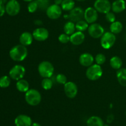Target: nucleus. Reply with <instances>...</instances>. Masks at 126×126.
<instances>
[{"label": "nucleus", "mask_w": 126, "mask_h": 126, "mask_svg": "<svg viewBox=\"0 0 126 126\" xmlns=\"http://www.w3.org/2000/svg\"><path fill=\"white\" fill-rule=\"evenodd\" d=\"M10 57L16 62H22L28 55V50L26 46L18 44L14 46L9 51Z\"/></svg>", "instance_id": "obj_1"}, {"label": "nucleus", "mask_w": 126, "mask_h": 126, "mask_svg": "<svg viewBox=\"0 0 126 126\" xmlns=\"http://www.w3.org/2000/svg\"><path fill=\"white\" fill-rule=\"evenodd\" d=\"M25 99L30 106H37L41 101V95L36 89H31L25 92Z\"/></svg>", "instance_id": "obj_2"}, {"label": "nucleus", "mask_w": 126, "mask_h": 126, "mask_svg": "<svg viewBox=\"0 0 126 126\" xmlns=\"http://www.w3.org/2000/svg\"><path fill=\"white\" fill-rule=\"evenodd\" d=\"M103 75V70L100 65L93 64L89 66L86 72V77L91 81H96L100 78Z\"/></svg>", "instance_id": "obj_3"}, {"label": "nucleus", "mask_w": 126, "mask_h": 126, "mask_svg": "<svg viewBox=\"0 0 126 126\" xmlns=\"http://www.w3.org/2000/svg\"><path fill=\"white\" fill-rule=\"evenodd\" d=\"M38 73L43 78H51L54 72L52 64L49 61H43L38 65Z\"/></svg>", "instance_id": "obj_4"}, {"label": "nucleus", "mask_w": 126, "mask_h": 126, "mask_svg": "<svg viewBox=\"0 0 126 126\" xmlns=\"http://www.w3.org/2000/svg\"><path fill=\"white\" fill-rule=\"evenodd\" d=\"M116 38L114 33L111 32H106L100 38L101 46L105 49H109L115 43Z\"/></svg>", "instance_id": "obj_5"}, {"label": "nucleus", "mask_w": 126, "mask_h": 126, "mask_svg": "<svg viewBox=\"0 0 126 126\" xmlns=\"http://www.w3.org/2000/svg\"><path fill=\"white\" fill-rule=\"evenodd\" d=\"M94 8L101 14H107L111 9V4L109 0H96L94 2Z\"/></svg>", "instance_id": "obj_6"}, {"label": "nucleus", "mask_w": 126, "mask_h": 126, "mask_svg": "<svg viewBox=\"0 0 126 126\" xmlns=\"http://www.w3.org/2000/svg\"><path fill=\"white\" fill-rule=\"evenodd\" d=\"M9 76L12 79L18 81L23 79L25 74V68L21 65H16L11 69L9 71Z\"/></svg>", "instance_id": "obj_7"}, {"label": "nucleus", "mask_w": 126, "mask_h": 126, "mask_svg": "<svg viewBox=\"0 0 126 126\" xmlns=\"http://www.w3.org/2000/svg\"><path fill=\"white\" fill-rule=\"evenodd\" d=\"M88 33L92 38L94 39L100 38L105 33L103 27L98 23H94L89 26Z\"/></svg>", "instance_id": "obj_8"}, {"label": "nucleus", "mask_w": 126, "mask_h": 126, "mask_svg": "<svg viewBox=\"0 0 126 126\" xmlns=\"http://www.w3.org/2000/svg\"><path fill=\"white\" fill-rule=\"evenodd\" d=\"M62 9L61 6L54 4L49 6V7L46 11V15L49 18L52 20H56L60 18L62 14Z\"/></svg>", "instance_id": "obj_9"}, {"label": "nucleus", "mask_w": 126, "mask_h": 126, "mask_svg": "<svg viewBox=\"0 0 126 126\" xmlns=\"http://www.w3.org/2000/svg\"><path fill=\"white\" fill-rule=\"evenodd\" d=\"M6 12L11 16H15L19 13L20 5L17 0H9L6 4Z\"/></svg>", "instance_id": "obj_10"}, {"label": "nucleus", "mask_w": 126, "mask_h": 126, "mask_svg": "<svg viewBox=\"0 0 126 126\" xmlns=\"http://www.w3.org/2000/svg\"><path fill=\"white\" fill-rule=\"evenodd\" d=\"M64 92L66 97L69 98H74L78 94V86L75 82L68 81L64 84Z\"/></svg>", "instance_id": "obj_11"}, {"label": "nucleus", "mask_w": 126, "mask_h": 126, "mask_svg": "<svg viewBox=\"0 0 126 126\" xmlns=\"http://www.w3.org/2000/svg\"><path fill=\"white\" fill-rule=\"evenodd\" d=\"M84 16V11L81 7H74L71 11H70L68 18L70 21L73 22H77L81 20Z\"/></svg>", "instance_id": "obj_12"}, {"label": "nucleus", "mask_w": 126, "mask_h": 126, "mask_svg": "<svg viewBox=\"0 0 126 126\" xmlns=\"http://www.w3.org/2000/svg\"><path fill=\"white\" fill-rule=\"evenodd\" d=\"M84 18L88 23H95L98 18V12L94 7H87L84 11Z\"/></svg>", "instance_id": "obj_13"}, {"label": "nucleus", "mask_w": 126, "mask_h": 126, "mask_svg": "<svg viewBox=\"0 0 126 126\" xmlns=\"http://www.w3.org/2000/svg\"><path fill=\"white\" fill-rule=\"evenodd\" d=\"M33 36L35 40L38 41H44L48 38L49 35V32L45 28H38L33 31Z\"/></svg>", "instance_id": "obj_14"}, {"label": "nucleus", "mask_w": 126, "mask_h": 126, "mask_svg": "<svg viewBox=\"0 0 126 126\" xmlns=\"http://www.w3.org/2000/svg\"><path fill=\"white\" fill-rule=\"evenodd\" d=\"M32 119L25 114H20L15 119V124L16 126H32Z\"/></svg>", "instance_id": "obj_15"}, {"label": "nucleus", "mask_w": 126, "mask_h": 126, "mask_svg": "<svg viewBox=\"0 0 126 126\" xmlns=\"http://www.w3.org/2000/svg\"><path fill=\"white\" fill-rule=\"evenodd\" d=\"M80 64L85 67H89L93 65L94 58L92 54L89 53H84L81 54L79 59Z\"/></svg>", "instance_id": "obj_16"}, {"label": "nucleus", "mask_w": 126, "mask_h": 126, "mask_svg": "<svg viewBox=\"0 0 126 126\" xmlns=\"http://www.w3.org/2000/svg\"><path fill=\"white\" fill-rule=\"evenodd\" d=\"M85 39V35L82 32H76L70 36V42L73 45L79 46L83 43Z\"/></svg>", "instance_id": "obj_17"}, {"label": "nucleus", "mask_w": 126, "mask_h": 126, "mask_svg": "<svg viewBox=\"0 0 126 126\" xmlns=\"http://www.w3.org/2000/svg\"><path fill=\"white\" fill-rule=\"evenodd\" d=\"M33 34L30 32H23L21 34L19 38V41L20 44L25 46H28L32 44L33 40Z\"/></svg>", "instance_id": "obj_18"}, {"label": "nucleus", "mask_w": 126, "mask_h": 126, "mask_svg": "<svg viewBox=\"0 0 126 126\" xmlns=\"http://www.w3.org/2000/svg\"><path fill=\"white\" fill-rule=\"evenodd\" d=\"M126 3L124 0H116L111 4V9L114 13H121L126 9Z\"/></svg>", "instance_id": "obj_19"}, {"label": "nucleus", "mask_w": 126, "mask_h": 126, "mask_svg": "<svg viewBox=\"0 0 126 126\" xmlns=\"http://www.w3.org/2000/svg\"><path fill=\"white\" fill-rule=\"evenodd\" d=\"M116 78L119 84L126 87V68H121L116 72Z\"/></svg>", "instance_id": "obj_20"}, {"label": "nucleus", "mask_w": 126, "mask_h": 126, "mask_svg": "<svg viewBox=\"0 0 126 126\" xmlns=\"http://www.w3.org/2000/svg\"><path fill=\"white\" fill-rule=\"evenodd\" d=\"M87 126H104V123L102 118L98 116H91L87 121Z\"/></svg>", "instance_id": "obj_21"}, {"label": "nucleus", "mask_w": 126, "mask_h": 126, "mask_svg": "<svg viewBox=\"0 0 126 126\" xmlns=\"http://www.w3.org/2000/svg\"><path fill=\"white\" fill-rule=\"evenodd\" d=\"M16 87L17 89L20 92H26L29 90L30 85L28 81L23 79L17 81L16 83Z\"/></svg>", "instance_id": "obj_22"}, {"label": "nucleus", "mask_w": 126, "mask_h": 126, "mask_svg": "<svg viewBox=\"0 0 126 126\" xmlns=\"http://www.w3.org/2000/svg\"><path fill=\"white\" fill-rule=\"evenodd\" d=\"M110 64L112 68L118 70L121 68L123 66V60L119 57L114 56L111 58L110 60Z\"/></svg>", "instance_id": "obj_23"}, {"label": "nucleus", "mask_w": 126, "mask_h": 126, "mask_svg": "<svg viewBox=\"0 0 126 126\" xmlns=\"http://www.w3.org/2000/svg\"><path fill=\"white\" fill-rule=\"evenodd\" d=\"M110 29V32L114 33V34H119L123 31V25L121 22L119 21H115L111 23Z\"/></svg>", "instance_id": "obj_24"}, {"label": "nucleus", "mask_w": 126, "mask_h": 126, "mask_svg": "<svg viewBox=\"0 0 126 126\" xmlns=\"http://www.w3.org/2000/svg\"><path fill=\"white\" fill-rule=\"evenodd\" d=\"M76 26L74 22H71V21H69L67 22L63 27V31L65 33L68 34V35L71 36V34H73L76 30Z\"/></svg>", "instance_id": "obj_25"}, {"label": "nucleus", "mask_w": 126, "mask_h": 126, "mask_svg": "<svg viewBox=\"0 0 126 126\" xmlns=\"http://www.w3.org/2000/svg\"><path fill=\"white\" fill-rule=\"evenodd\" d=\"M75 2L74 0H63L61 4L62 10L65 11H70L75 7Z\"/></svg>", "instance_id": "obj_26"}, {"label": "nucleus", "mask_w": 126, "mask_h": 126, "mask_svg": "<svg viewBox=\"0 0 126 126\" xmlns=\"http://www.w3.org/2000/svg\"><path fill=\"white\" fill-rule=\"evenodd\" d=\"M89 23L86 22V20H81L78 21L76 23L75 26H76V29L77 30L78 32H83L86 31V30L88 29L89 28Z\"/></svg>", "instance_id": "obj_27"}, {"label": "nucleus", "mask_w": 126, "mask_h": 126, "mask_svg": "<svg viewBox=\"0 0 126 126\" xmlns=\"http://www.w3.org/2000/svg\"><path fill=\"white\" fill-rule=\"evenodd\" d=\"M54 82L50 78H44L42 80L41 86L44 90H50L52 87Z\"/></svg>", "instance_id": "obj_28"}, {"label": "nucleus", "mask_w": 126, "mask_h": 126, "mask_svg": "<svg viewBox=\"0 0 126 126\" xmlns=\"http://www.w3.org/2000/svg\"><path fill=\"white\" fill-rule=\"evenodd\" d=\"M38 5V9L41 11H46L50 4V0H36Z\"/></svg>", "instance_id": "obj_29"}, {"label": "nucleus", "mask_w": 126, "mask_h": 126, "mask_svg": "<svg viewBox=\"0 0 126 126\" xmlns=\"http://www.w3.org/2000/svg\"><path fill=\"white\" fill-rule=\"evenodd\" d=\"M11 84V79L7 76H3L0 78V87L7 88Z\"/></svg>", "instance_id": "obj_30"}, {"label": "nucleus", "mask_w": 126, "mask_h": 126, "mask_svg": "<svg viewBox=\"0 0 126 126\" xmlns=\"http://www.w3.org/2000/svg\"><path fill=\"white\" fill-rule=\"evenodd\" d=\"M27 9H28V12L30 13H34L38 9V5L37 2L35 1H32L28 3V6H27Z\"/></svg>", "instance_id": "obj_31"}, {"label": "nucleus", "mask_w": 126, "mask_h": 126, "mask_svg": "<svg viewBox=\"0 0 126 126\" xmlns=\"http://www.w3.org/2000/svg\"><path fill=\"white\" fill-rule=\"evenodd\" d=\"M96 63L99 65H102L104 64L106 62V57L104 54H98L96 55L95 58Z\"/></svg>", "instance_id": "obj_32"}, {"label": "nucleus", "mask_w": 126, "mask_h": 126, "mask_svg": "<svg viewBox=\"0 0 126 126\" xmlns=\"http://www.w3.org/2000/svg\"><path fill=\"white\" fill-rule=\"evenodd\" d=\"M56 81L60 84H65L67 81V78L63 74H59L56 76Z\"/></svg>", "instance_id": "obj_33"}, {"label": "nucleus", "mask_w": 126, "mask_h": 126, "mask_svg": "<svg viewBox=\"0 0 126 126\" xmlns=\"http://www.w3.org/2000/svg\"><path fill=\"white\" fill-rule=\"evenodd\" d=\"M59 41L62 44H66L70 41V36L66 33H62L59 36Z\"/></svg>", "instance_id": "obj_34"}, {"label": "nucleus", "mask_w": 126, "mask_h": 126, "mask_svg": "<svg viewBox=\"0 0 126 126\" xmlns=\"http://www.w3.org/2000/svg\"><path fill=\"white\" fill-rule=\"evenodd\" d=\"M105 18L107 21H108L110 23H113V22H115L116 20V16L114 15V12H108L105 14Z\"/></svg>", "instance_id": "obj_35"}, {"label": "nucleus", "mask_w": 126, "mask_h": 126, "mask_svg": "<svg viewBox=\"0 0 126 126\" xmlns=\"http://www.w3.org/2000/svg\"><path fill=\"white\" fill-rule=\"evenodd\" d=\"M5 12H6V7H5L4 5L0 3V17H2L4 14Z\"/></svg>", "instance_id": "obj_36"}, {"label": "nucleus", "mask_w": 126, "mask_h": 126, "mask_svg": "<svg viewBox=\"0 0 126 126\" xmlns=\"http://www.w3.org/2000/svg\"><path fill=\"white\" fill-rule=\"evenodd\" d=\"M113 120H114V116H113V114H110V115L107 117V123H111L113 121Z\"/></svg>", "instance_id": "obj_37"}, {"label": "nucleus", "mask_w": 126, "mask_h": 126, "mask_svg": "<svg viewBox=\"0 0 126 126\" xmlns=\"http://www.w3.org/2000/svg\"><path fill=\"white\" fill-rule=\"evenodd\" d=\"M34 23L36 25H38V26H41L43 25V22L39 19L35 20L34 21Z\"/></svg>", "instance_id": "obj_38"}, {"label": "nucleus", "mask_w": 126, "mask_h": 126, "mask_svg": "<svg viewBox=\"0 0 126 126\" xmlns=\"http://www.w3.org/2000/svg\"><path fill=\"white\" fill-rule=\"evenodd\" d=\"M63 0H54V4L57 5H61L62 3Z\"/></svg>", "instance_id": "obj_39"}, {"label": "nucleus", "mask_w": 126, "mask_h": 126, "mask_svg": "<svg viewBox=\"0 0 126 126\" xmlns=\"http://www.w3.org/2000/svg\"><path fill=\"white\" fill-rule=\"evenodd\" d=\"M8 2L7 0H0V3L4 5L5 4H7V2Z\"/></svg>", "instance_id": "obj_40"}, {"label": "nucleus", "mask_w": 126, "mask_h": 126, "mask_svg": "<svg viewBox=\"0 0 126 126\" xmlns=\"http://www.w3.org/2000/svg\"><path fill=\"white\" fill-rule=\"evenodd\" d=\"M32 126H41L39 123H34L32 124Z\"/></svg>", "instance_id": "obj_41"}, {"label": "nucleus", "mask_w": 126, "mask_h": 126, "mask_svg": "<svg viewBox=\"0 0 126 126\" xmlns=\"http://www.w3.org/2000/svg\"><path fill=\"white\" fill-rule=\"evenodd\" d=\"M23 1H26V2H31V1H33V0H23Z\"/></svg>", "instance_id": "obj_42"}, {"label": "nucleus", "mask_w": 126, "mask_h": 126, "mask_svg": "<svg viewBox=\"0 0 126 126\" xmlns=\"http://www.w3.org/2000/svg\"><path fill=\"white\" fill-rule=\"evenodd\" d=\"M76 1H80V2H82V1H86V0H76Z\"/></svg>", "instance_id": "obj_43"}, {"label": "nucleus", "mask_w": 126, "mask_h": 126, "mask_svg": "<svg viewBox=\"0 0 126 126\" xmlns=\"http://www.w3.org/2000/svg\"></svg>", "instance_id": "obj_44"}, {"label": "nucleus", "mask_w": 126, "mask_h": 126, "mask_svg": "<svg viewBox=\"0 0 126 126\" xmlns=\"http://www.w3.org/2000/svg\"></svg>", "instance_id": "obj_45"}, {"label": "nucleus", "mask_w": 126, "mask_h": 126, "mask_svg": "<svg viewBox=\"0 0 126 126\" xmlns=\"http://www.w3.org/2000/svg\"></svg>", "instance_id": "obj_46"}, {"label": "nucleus", "mask_w": 126, "mask_h": 126, "mask_svg": "<svg viewBox=\"0 0 126 126\" xmlns=\"http://www.w3.org/2000/svg\"></svg>", "instance_id": "obj_47"}]
</instances>
